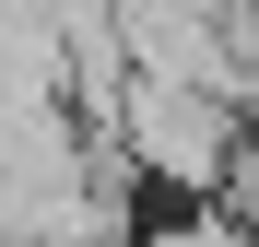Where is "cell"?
<instances>
[{
  "label": "cell",
  "mask_w": 259,
  "mask_h": 247,
  "mask_svg": "<svg viewBox=\"0 0 259 247\" xmlns=\"http://www.w3.org/2000/svg\"><path fill=\"white\" fill-rule=\"evenodd\" d=\"M236 106L200 94V82H118V118H106V153L130 165V188L142 200H177V212H200V200H224L236 177Z\"/></svg>",
  "instance_id": "6da1fadb"
},
{
  "label": "cell",
  "mask_w": 259,
  "mask_h": 247,
  "mask_svg": "<svg viewBox=\"0 0 259 247\" xmlns=\"http://www.w3.org/2000/svg\"><path fill=\"white\" fill-rule=\"evenodd\" d=\"M130 247H259L236 212H212V200H200V212H165L153 235H130Z\"/></svg>",
  "instance_id": "7a4b0ae2"
}]
</instances>
